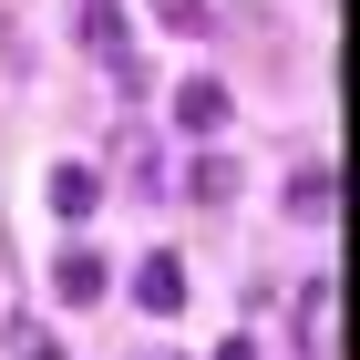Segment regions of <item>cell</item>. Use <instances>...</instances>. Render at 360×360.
Instances as JSON below:
<instances>
[{
  "label": "cell",
  "instance_id": "2",
  "mask_svg": "<svg viewBox=\"0 0 360 360\" xmlns=\"http://www.w3.org/2000/svg\"><path fill=\"white\" fill-rule=\"evenodd\" d=\"M175 124H186V134H217V124H226V83H217V72L175 83Z\"/></svg>",
  "mask_w": 360,
  "mask_h": 360
},
{
  "label": "cell",
  "instance_id": "12",
  "mask_svg": "<svg viewBox=\"0 0 360 360\" xmlns=\"http://www.w3.org/2000/svg\"><path fill=\"white\" fill-rule=\"evenodd\" d=\"M144 360H175V350H144Z\"/></svg>",
  "mask_w": 360,
  "mask_h": 360
},
{
  "label": "cell",
  "instance_id": "4",
  "mask_svg": "<svg viewBox=\"0 0 360 360\" xmlns=\"http://www.w3.org/2000/svg\"><path fill=\"white\" fill-rule=\"evenodd\" d=\"M72 31H83V52H103V62H124V31H134V21H124L113 0H83V21H72Z\"/></svg>",
  "mask_w": 360,
  "mask_h": 360
},
{
  "label": "cell",
  "instance_id": "10",
  "mask_svg": "<svg viewBox=\"0 0 360 360\" xmlns=\"http://www.w3.org/2000/svg\"><path fill=\"white\" fill-rule=\"evenodd\" d=\"M0 319H11V226H0Z\"/></svg>",
  "mask_w": 360,
  "mask_h": 360
},
{
  "label": "cell",
  "instance_id": "3",
  "mask_svg": "<svg viewBox=\"0 0 360 360\" xmlns=\"http://www.w3.org/2000/svg\"><path fill=\"white\" fill-rule=\"evenodd\" d=\"M52 288H62V299H72V309H93V299H103V288H113V278H103V257H93V248H72V257H62V268H52Z\"/></svg>",
  "mask_w": 360,
  "mask_h": 360
},
{
  "label": "cell",
  "instance_id": "9",
  "mask_svg": "<svg viewBox=\"0 0 360 360\" xmlns=\"http://www.w3.org/2000/svg\"><path fill=\"white\" fill-rule=\"evenodd\" d=\"M226 195H237V165H226V155H206V165H195V206H226Z\"/></svg>",
  "mask_w": 360,
  "mask_h": 360
},
{
  "label": "cell",
  "instance_id": "11",
  "mask_svg": "<svg viewBox=\"0 0 360 360\" xmlns=\"http://www.w3.org/2000/svg\"><path fill=\"white\" fill-rule=\"evenodd\" d=\"M217 360H257V350H248V340H217Z\"/></svg>",
  "mask_w": 360,
  "mask_h": 360
},
{
  "label": "cell",
  "instance_id": "7",
  "mask_svg": "<svg viewBox=\"0 0 360 360\" xmlns=\"http://www.w3.org/2000/svg\"><path fill=\"white\" fill-rule=\"evenodd\" d=\"M155 21L186 31V41H206V31H217V11H206V0H155Z\"/></svg>",
  "mask_w": 360,
  "mask_h": 360
},
{
  "label": "cell",
  "instance_id": "1",
  "mask_svg": "<svg viewBox=\"0 0 360 360\" xmlns=\"http://www.w3.org/2000/svg\"><path fill=\"white\" fill-rule=\"evenodd\" d=\"M134 309L175 319V309H186V257H144V268H134Z\"/></svg>",
  "mask_w": 360,
  "mask_h": 360
},
{
  "label": "cell",
  "instance_id": "8",
  "mask_svg": "<svg viewBox=\"0 0 360 360\" xmlns=\"http://www.w3.org/2000/svg\"><path fill=\"white\" fill-rule=\"evenodd\" d=\"M0 330H11V360H62V340L41 319H0Z\"/></svg>",
  "mask_w": 360,
  "mask_h": 360
},
{
  "label": "cell",
  "instance_id": "6",
  "mask_svg": "<svg viewBox=\"0 0 360 360\" xmlns=\"http://www.w3.org/2000/svg\"><path fill=\"white\" fill-rule=\"evenodd\" d=\"M288 217H309V226L330 217V165H309V175H288Z\"/></svg>",
  "mask_w": 360,
  "mask_h": 360
},
{
  "label": "cell",
  "instance_id": "5",
  "mask_svg": "<svg viewBox=\"0 0 360 360\" xmlns=\"http://www.w3.org/2000/svg\"><path fill=\"white\" fill-rule=\"evenodd\" d=\"M52 217H93V206H103V186H93V165H52Z\"/></svg>",
  "mask_w": 360,
  "mask_h": 360
}]
</instances>
